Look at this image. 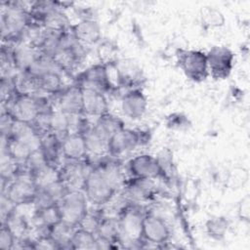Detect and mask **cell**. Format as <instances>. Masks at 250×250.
<instances>
[{"label": "cell", "mask_w": 250, "mask_h": 250, "mask_svg": "<svg viewBox=\"0 0 250 250\" xmlns=\"http://www.w3.org/2000/svg\"><path fill=\"white\" fill-rule=\"evenodd\" d=\"M120 104L123 114L132 120L141 119L147 109V99L141 88L127 89Z\"/></svg>", "instance_id": "obj_14"}, {"label": "cell", "mask_w": 250, "mask_h": 250, "mask_svg": "<svg viewBox=\"0 0 250 250\" xmlns=\"http://www.w3.org/2000/svg\"><path fill=\"white\" fill-rule=\"evenodd\" d=\"M66 191H68V189L61 180L38 188L34 201L32 203L33 209H39L58 204L62 196L66 193Z\"/></svg>", "instance_id": "obj_18"}, {"label": "cell", "mask_w": 250, "mask_h": 250, "mask_svg": "<svg viewBox=\"0 0 250 250\" xmlns=\"http://www.w3.org/2000/svg\"><path fill=\"white\" fill-rule=\"evenodd\" d=\"M93 166L88 159L67 161L60 166V180L68 190H82L85 180Z\"/></svg>", "instance_id": "obj_10"}, {"label": "cell", "mask_w": 250, "mask_h": 250, "mask_svg": "<svg viewBox=\"0 0 250 250\" xmlns=\"http://www.w3.org/2000/svg\"><path fill=\"white\" fill-rule=\"evenodd\" d=\"M74 229L61 221L49 229L48 234L57 243L59 249H70V239Z\"/></svg>", "instance_id": "obj_26"}, {"label": "cell", "mask_w": 250, "mask_h": 250, "mask_svg": "<svg viewBox=\"0 0 250 250\" xmlns=\"http://www.w3.org/2000/svg\"><path fill=\"white\" fill-rule=\"evenodd\" d=\"M62 157L67 161H81L88 158V149L84 135L69 133L62 140Z\"/></svg>", "instance_id": "obj_16"}, {"label": "cell", "mask_w": 250, "mask_h": 250, "mask_svg": "<svg viewBox=\"0 0 250 250\" xmlns=\"http://www.w3.org/2000/svg\"><path fill=\"white\" fill-rule=\"evenodd\" d=\"M38 188L60 180V167L46 163L30 173Z\"/></svg>", "instance_id": "obj_27"}, {"label": "cell", "mask_w": 250, "mask_h": 250, "mask_svg": "<svg viewBox=\"0 0 250 250\" xmlns=\"http://www.w3.org/2000/svg\"><path fill=\"white\" fill-rule=\"evenodd\" d=\"M82 111L85 116H94L96 118L107 112L108 102L106 94L94 89L82 88Z\"/></svg>", "instance_id": "obj_17"}, {"label": "cell", "mask_w": 250, "mask_h": 250, "mask_svg": "<svg viewBox=\"0 0 250 250\" xmlns=\"http://www.w3.org/2000/svg\"><path fill=\"white\" fill-rule=\"evenodd\" d=\"M62 221L77 228L89 211V201L83 190H68L58 203Z\"/></svg>", "instance_id": "obj_6"}, {"label": "cell", "mask_w": 250, "mask_h": 250, "mask_svg": "<svg viewBox=\"0 0 250 250\" xmlns=\"http://www.w3.org/2000/svg\"><path fill=\"white\" fill-rule=\"evenodd\" d=\"M237 213L243 222L248 223L249 218H250V197L248 194H246L239 202L238 208H237Z\"/></svg>", "instance_id": "obj_35"}, {"label": "cell", "mask_w": 250, "mask_h": 250, "mask_svg": "<svg viewBox=\"0 0 250 250\" xmlns=\"http://www.w3.org/2000/svg\"><path fill=\"white\" fill-rule=\"evenodd\" d=\"M70 249H98L97 235L94 232L84 229L80 227L75 228L70 239Z\"/></svg>", "instance_id": "obj_25"}, {"label": "cell", "mask_w": 250, "mask_h": 250, "mask_svg": "<svg viewBox=\"0 0 250 250\" xmlns=\"http://www.w3.org/2000/svg\"><path fill=\"white\" fill-rule=\"evenodd\" d=\"M177 63L188 79L200 83L209 77L206 53L197 49H179Z\"/></svg>", "instance_id": "obj_5"}, {"label": "cell", "mask_w": 250, "mask_h": 250, "mask_svg": "<svg viewBox=\"0 0 250 250\" xmlns=\"http://www.w3.org/2000/svg\"><path fill=\"white\" fill-rule=\"evenodd\" d=\"M104 215L102 212H99V210L94 212V211L90 210V208H89L88 213L86 214V216L80 223L79 227L84 229H87L89 231H92L96 234L98 227H99L102 219L104 218Z\"/></svg>", "instance_id": "obj_31"}, {"label": "cell", "mask_w": 250, "mask_h": 250, "mask_svg": "<svg viewBox=\"0 0 250 250\" xmlns=\"http://www.w3.org/2000/svg\"><path fill=\"white\" fill-rule=\"evenodd\" d=\"M16 119L13 115L4 108H1V118H0V133L1 137L9 138L12 134Z\"/></svg>", "instance_id": "obj_33"}, {"label": "cell", "mask_w": 250, "mask_h": 250, "mask_svg": "<svg viewBox=\"0 0 250 250\" xmlns=\"http://www.w3.org/2000/svg\"><path fill=\"white\" fill-rule=\"evenodd\" d=\"M18 206L7 216L1 224L7 225L10 229L14 232L17 237V240L26 237V234L29 230V224L25 216L18 210Z\"/></svg>", "instance_id": "obj_24"}, {"label": "cell", "mask_w": 250, "mask_h": 250, "mask_svg": "<svg viewBox=\"0 0 250 250\" xmlns=\"http://www.w3.org/2000/svg\"><path fill=\"white\" fill-rule=\"evenodd\" d=\"M96 235L98 238L108 242L111 245V247H114V245L117 243L120 244L119 226L117 217L104 216L98 227Z\"/></svg>", "instance_id": "obj_22"}, {"label": "cell", "mask_w": 250, "mask_h": 250, "mask_svg": "<svg viewBox=\"0 0 250 250\" xmlns=\"http://www.w3.org/2000/svg\"><path fill=\"white\" fill-rule=\"evenodd\" d=\"M51 132L61 140L70 133V115L59 109H53L51 114Z\"/></svg>", "instance_id": "obj_28"}, {"label": "cell", "mask_w": 250, "mask_h": 250, "mask_svg": "<svg viewBox=\"0 0 250 250\" xmlns=\"http://www.w3.org/2000/svg\"><path fill=\"white\" fill-rule=\"evenodd\" d=\"M146 212L136 202L127 201L117 215L119 226V242L123 247H142L143 220Z\"/></svg>", "instance_id": "obj_2"}, {"label": "cell", "mask_w": 250, "mask_h": 250, "mask_svg": "<svg viewBox=\"0 0 250 250\" xmlns=\"http://www.w3.org/2000/svg\"><path fill=\"white\" fill-rule=\"evenodd\" d=\"M17 237L14 232L10 229V228L5 225L1 224L0 229V248L3 250H11L16 247Z\"/></svg>", "instance_id": "obj_32"}, {"label": "cell", "mask_w": 250, "mask_h": 250, "mask_svg": "<svg viewBox=\"0 0 250 250\" xmlns=\"http://www.w3.org/2000/svg\"><path fill=\"white\" fill-rule=\"evenodd\" d=\"M53 109L43 110L38 113L34 120L30 123L34 130L40 135L43 136L51 132V114Z\"/></svg>", "instance_id": "obj_30"}, {"label": "cell", "mask_w": 250, "mask_h": 250, "mask_svg": "<svg viewBox=\"0 0 250 250\" xmlns=\"http://www.w3.org/2000/svg\"><path fill=\"white\" fill-rule=\"evenodd\" d=\"M144 142V132L124 127L109 139L107 144V155L118 158L132 151Z\"/></svg>", "instance_id": "obj_9"}, {"label": "cell", "mask_w": 250, "mask_h": 250, "mask_svg": "<svg viewBox=\"0 0 250 250\" xmlns=\"http://www.w3.org/2000/svg\"><path fill=\"white\" fill-rule=\"evenodd\" d=\"M209 76L216 80L228 78L234 66V54L227 46H213L206 52Z\"/></svg>", "instance_id": "obj_7"}, {"label": "cell", "mask_w": 250, "mask_h": 250, "mask_svg": "<svg viewBox=\"0 0 250 250\" xmlns=\"http://www.w3.org/2000/svg\"><path fill=\"white\" fill-rule=\"evenodd\" d=\"M93 125L94 128L108 141L115 133L125 127L123 120L109 111L98 116Z\"/></svg>", "instance_id": "obj_21"}, {"label": "cell", "mask_w": 250, "mask_h": 250, "mask_svg": "<svg viewBox=\"0 0 250 250\" xmlns=\"http://www.w3.org/2000/svg\"><path fill=\"white\" fill-rule=\"evenodd\" d=\"M38 94L54 97L58 95L65 86L63 84L62 71L58 68H52L35 78Z\"/></svg>", "instance_id": "obj_19"}, {"label": "cell", "mask_w": 250, "mask_h": 250, "mask_svg": "<svg viewBox=\"0 0 250 250\" xmlns=\"http://www.w3.org/2000/svg\"><path fill=\"white\" fill-rule=\"evenodd\" d=\"M70 31L79 43L87 47L96 44L102 38L100 23L90 17L83 18L76 23L70 24Z\"/></svg>", "instance_id": "obj_15"}, {"label": "cell", "mask_w": 250, "mask_h": 250, "mask_svg": "<svg viewBox=\"0 0 250 250\" xmlns=\"http://www.w3.org/2000/svg\"><path fill=\"white\" fill-rule=\"evenodd\" d=\"M229 229V221L223 216L210 218L205 224V229L211 238L215 240H222Z\"/></svg>", "instance_id": "obj_29"}, {"label": "cell", "mask_w": 250, "mask_h": 250, "mask_svg": "<svg viewBox=\"0 0 250 250\" xmlns=\"http://www.w3.org/2000/svg\"><path fill=\"white\" fill-rule=\"evenodd\" d=\"M74 83L82 88L94 89L105 94L113 92L105 63H97L89 66L77 74Z\"/></svg>", "instance_id": "obj_11"}, {"label": "cell", "mask_w": 250, "mask_h": 250, "mask_svg": "<svg viewBox=\"0 0 250 250\" xmlns=\"http://www.w3.org/2000/svg\"><path fill=\"white\" fill-rule=\"evenodd\" d=\"M55 98V109H59L69 115L83 114L82 111V88L73 83L65 86Z\"/></svg>", "instance_id": "obj_13"}, {"label": "cell", "mask_w": 250, "mask_h": 250, "mask_svg": "<svg viewBox=\"0 0 250 250\" xmlns=\"http://www.w3.org/2000/svg\"><path fill=\"white\" fill-rule=\"evenodd\" d=\"M40 151L42 152L45 160L52 165L60 167L62 157V143L61 139L50 132L41 136Z\"/></svg>", "instance_id": "obj_20"}, {"label": "cell", "mask_w": 250, "mask_h": 250, "mask_svg": "<svg viewBox=\"0 0 250 250\" xmlns=\"http://www.w3.org/2000/svg\"><path fill=\"white\" fill-rule=\"evenodd\" d=\"M1 108L9 111L16 120L31 123L39 112L54 109V104L46 95L17 93Z\"/></svg>", "instance_id": "obj_3"}, {"label": "cell", "mask_w": 250, "mask_h": 250, "mask_svg": "<svg viewBox=\"0 0 250 250\" xmlns=\"http://www.w3.org/2000/svg\"><path fill=\"white\" fill-rule=\"evenodd\" d=\"M170 235V229L164 219L153 213L146 212L142 229L144 243L162 245L168 242Z\"/></svg>", "instance_id": "obj_12"}, {"label": "cell", "mask_w": 250, "mask_h": 250, "mask_svg": "<svg viewBox=\"0 0 250 250\" xmlns=\"http://www.w3.org/2000/svg\"><path fill=\"white\" fill-rule=\"evenodd\" d=\"M205 21L211 26H220L224 24L225 19L223 14L215 9H208L205 13Z\"/></svg>", "instance_id": "obj_34"}, {"label": "cell", "mask_w": 250, "mask_h": 250, "mask_svg": "<svg viewBox=\"0 0 250 250\" xmlns=\"http://www.w3.org/2000/svg\"><path fill=\"white\" fill-rule=\"evenodd\" d=\"M1 187V193L16 206L32 204L38 189L32 176L23 167L13 180Z\"/></svg>", "instance_id": "obj_4"}, {"label": "cell", "mask_w": 250, "mask_h": 250, "mask_svg": "<svg viewBox=\"0 0 250 250\" xmlns=\"http://www.w3.org/2000/svg\"><path fill=\"white\" fill-rule=\"evenodd\" d=\"M124 182L119 161L117 158L107 155V157L93 163L82 190L90 204L100 207L114 198Z\"/></svg>", "instance_id": "obj_1"}, {"label": "cell", "mask_w": 250, "mask_h": 250, "mask_svg": "<svg viewBox=\"0 0 250 250\" xmlns=\"http://www.w3.org/2000/svg\"><path fill=\"white\" fill-rule=\"evenodd\" d=\"M127 170L133 178L149 180L166 178L158 158L149 153H140L132 157L127 163Z\"/></svg>", "instance_id": "obj_8"}, {"label": "cell", "mask_w": 250, "mask_h": 250, "mask_svg": "<svg viewBox=\"0 0 250 250\" xmlns=\"http://www.w3.org/2000/svg\"><path fill=\"white\" fill-rule=\"evenodd\" d=\"M84 138L87 145L88 154L95 156H103L107 154V144L108 140L102 136L95 128L92 123L91 127L85 132Z\"/></svg>", "instance_id": "obj_23"}]
</instances>
